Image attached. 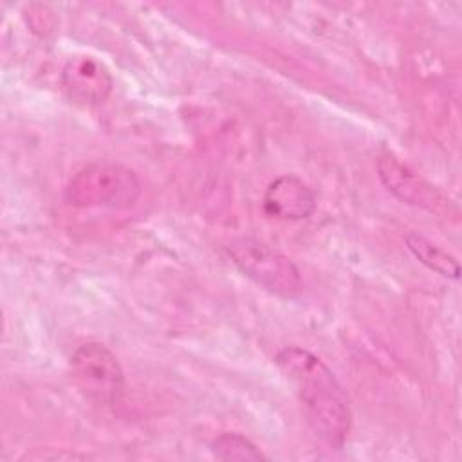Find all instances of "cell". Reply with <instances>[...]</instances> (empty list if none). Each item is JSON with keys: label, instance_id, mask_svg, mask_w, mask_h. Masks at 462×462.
I'll return each mask as SVG.
<instances>
[{"label": "cell", "instance_id": "obj_1", "mask_svg": "<svg viewBox=\"0 0 462 462\" xmlns=\"http://www.w3.org/2000/svg\"><path fill=\"white\" fill-rule=\"evenodd\" d=\"M274 363L292 386L314 433L328 446L341 448L352 426L350 399L332 370L301 346H285Z\"/></svg>", "mask_w": 462, "mask_h": 462}, {"label": "cell", "instance_id": "obj_2", "mask_svg": "<svg viewBox=\"0 0 462 462\" xmlns=\"http://www.w3.org/2000/svg\"><path fill=\"white\" fill-rule=\"evenodd\" d=\"M141 180L119 162H92L81 168L65 188V200L74 208L125 209L137 202Z\"/></svg>", "mask_w": 462, "mask_h": 462}, {"label": "cell", "instance_id": "obj_3", "mask_svg": "<svg viewBox=\"0 0 462 462\" xmlns=\"http://www.w3.org/2000/svg\"><path fill=\"white\" fill-rule=\"evenodd\" d=\"M226 253L242 274L265 291L282 298H294L301 292L300 269L287 254L273 245L256 238L240 236L226 245Z\"/></svg>", "mask_w": 462, "mask_h": 462}, {"label": "cell", "instance_id": "obj_4", "mask_svg": "<svg viewBox=\"0 0 462 462\" xmlns=\"http://www.w3.org/2000/svg\"><path fill=\"white\" fill-rule=\"evenodd\" d=\"M76 386L92 401L114 404L125 390V374L117 357L101 343H85L70 356Z\"/></svg>", "mask_w": 462, "mask_h": 462}, {"label": "cell", "instance_id": "obj_5", "mask_svg": "<svg viewBox=\"0 0 462 462\" xmlns=\"http://www.w3.org/2000/svg\"><path fill=\"white\" fill-rule=\"evenodd\" d=\"M377 175L384 188L399 200L440 217L457 215V206L446 193H442L437 186L410 170L392 153L379 155Z\"/></svg>", "mask_w": 462, "mask_h": 462}, {"label": "cell", "instance_id": "obj_6", "mask_svg": "<svg viewBox=\"0 0 462 462\" xmlns=\"http://www.w3.org/2000/svg\"><path fill=\"white\" fill-rule=\"evenodd\" d=\"M61 87L67 96L81 105H99L112 92L110 70L92 56H74L61 70Z\"/></svg>", "mask_w": 462, "mask_h": 462}, {"label": "cell", "instance_id": "obj_7", "mask_svg": "<svg viewBox=\"0 0 462 462\" xmlns=\"http://www.w3.org/2000/svg\"><path fill=\"white\" fill-rule=\"evenodd\" d=\"M263 209L280 220H303L314 213L316 195L300 177L282 175L267 186Z\"/></svg>", "mask_w": 462, "mask_h": 462}, {"label": "cell", "instance_id": "obj_8", "mask_svg": "<svg viewBox=\"0 0 462 462\" xmlns=\"http://www.w3.org/2000/svg\"><path fill=\"white\" fill-rule=\"evenodd\" d=\"M406 247L410 249V253L428 269L435 271L437 274L444 276V278H451L457 280L460 276V263L458 260L446 253L444 249H440L439 245L431 244L428 238H424L419 233H408L406 235Z\"/></svg>", "mask_w": 462, "mask_h": 462}, {"label": "cell", "instance_id": "obj_9", "mask_svg": "<svg viewBox=\"0 0 462 462\" xmlns=\"http://www.w3.org/2000/svg\"><path fill=\"white\" fill-rule=\"evenodd\" d=\"M211 451L218 460H240V462H256L263 460L265 455L240 433H222L211 442Z\"/></svg>", "mask_w": 462, "mask_h": 462}]
</instances>
